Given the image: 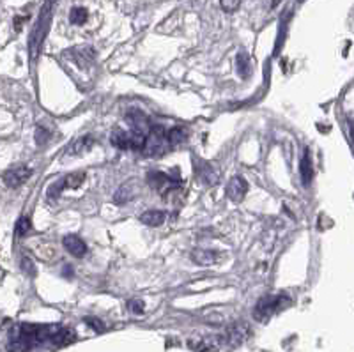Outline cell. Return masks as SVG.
I'll return each mask as SVG.
<instances>
[{
  "label": "cell",
  "instance_id": "d4e9b609",
  "mask_svg": "<svg viewBox=\"0 0 354 352\" xmlns=\"http://www.w3.org/2000/svg\"><path fill=\"white\" fill-rule=\"evenodd\" d=\"M21 267L27 271V275H35V267H34V262H32V260L23 259L21 260Z\"/></svg>",
  "mask_w": 354,
  "mask_h": 352
},
{
  "label": "cell",
  "instance_id": "8992f818",
  "mask_svg": "<svg viewBox=\"0 0 354 352\" xmlns=\"http://www.w3.org/2000/svg\"><path fill=\"white\" fill-rule=\"evenodd\" d=\"M83 179H85V174H83V172H74V174L66 175L64 179L53 182V184L48 188V197H50V198L57 197V195H60V191L66 190V188H69V190H73V188H78V186L83 182Z\"/></svg>",
  "mask_w": 354,
  "mask_h": 352
},
{
  "label": "cell",
  "instance_id": "7c38bea8",
  "mask_svg": "<svg viewBox=\"0 0 354 352\" xmlns=\"http://www.w3.org/2000/svg\"><path fill=\"white\" fill-rule=\"evenodd\" d=\"M197 172H199V181H202L204 184H216L218 182V172L211 167L209 163H200V167H197Z\"/></svg>",
  "mask_w": 354,
  "mask_h": 352
},
{
  "label": "cell",
  "instance_id": "2e32d148",
  "mask_svg": "<svg viewBox=\"0 0 354 352\" xmlns=\"http://www.w3.org/2000/svg\"><path fill=\"white\" fill-rule=\"evenodd\" d=\"M238 73L239 76L248 78L252 74V66H250V57L246 51H239L238 55Z\"/></svg>",
  "mask_w": 354,
  "mask_h": 352
},
{
  "label": "cell",
  "instance_id": "83f0119b",
  "mask_svg": "<svg viewBox=\"0 0 354 352\" xmlns=\"http://www.w3.org/2000/svg\"><path fill=\"white\" fill-rule=\"evenodd\" d=\"M278 2H280V0H273V5H278Z\"/></svg>",
  "mask_w": 354,
  "mask_h": 352
},
{
  "label": "cell",
  "instance_id": "30bf717a",
  "mask_svg": "<svg viewBox=\"0 0 354 352\" xmlns=\"http://www.w3.org/2000/svg\"><path fill=\"white\" fill-rule=\"evenodd\" d=\"M191 260H193L197 266H202V267H209L216 262V252L213 250H193L191 252Z\"/></svg>",
  "mask_w": 354,
  "mask_h": 352
},
{
  "label": "cell",
  "instance_id": "7402d4cb",
  "mask_svg": "<svg viewBox=\"0 0 354 352\" xmlns=\"http://www.w3.org/2000/svg\"><path fill=\"white\" fill-rule=\"evenodd\" d=\"M220 5H222L223 11L234 12L239 5H241V0H220Z\"/></svg>",
  "mask_w": 354,
  "mask_h": 352
},
{
  "label": "cell",
  "instance_id": "7a4b0ae2",
  "mask_svg": "<svg viewBox=\"0 0 354 352\" xmlns=\"http://www.w3.org/2000/svg\"><path fill=\"white\" fill-rule=\"evenodd\" d=\"M289 305H291V299L284 294L266 296V298H262L261 301L255 305L253 317L261 322H266V321H269L275 314H278V312H282L284 308H287Z\"/></svg>",
  "mask_w": 354,
  "mask_h": 352
},
{
  "label": "cell",
  "instance_id": "ac0fdd59",
  "mask_svg": "<svg viewBox=\"0 0 354 352\" xmlns=\"http://www.w3.org/2000/svg\"><path fill=\"white\" fill-rule=\"evenodd\" d=\"M147 182L154 188V190H160L165 182H172V179L168 177V175L161 174V172H151V174L147 175Z\"/></svg>",
  "mask_w": 354,
  "mask_h": 352
},
{
  "label": "cell",
  "instance_id": "4fadbf2b",
  "mask_svg": "<svg viewBox=\"0 0 354 352\" xmlns=\"http://www.w3.org/2000/svg\"><path fill=\"white\" fill-rule=\"evenodd\" d=\"M300 174H301V179H303V184H310L312 179H314V165H312L310 152H308V151H305L303 158H301Z\"/></svg>",
  "mask_w": 354,
  "mask_h": 352
},
{
  "label": "cell",
  "instance_id": "277c9868",
  "mask_svg": "<svg viewBox=\"0 0 354 352\" xmlns=\"http://www.w3.org/2000/svg\"><path fill=\"white\" fill-rule=\"evenodd\" d=\"M248 337V326L246 324H234L232 328L227 329V333L222 335V337L216 338L214 345L216 347H223V349H234L241 345L243 342Z\"/></svg>",
  "mask_w": 354,
  "mask_h": 352
},
{
  "label": "cell",
  "instance_id": "4316f807",
  "mask_svg": "<svg viewBox=\"0 0 354 352\" xmlns=\"http://www.w3.org/2000/svg\"><path fill=\"white\" fill-rule=\"evenodd\" d=\"M71 275H73V269H71L69 266H66L64 267V276H71Z\"/></svg>",
  "mask_w": 354,
  "mask_h": 352
},
{
  "label": "cell",
  "instance_id": "9a60e30c",
  "mask_svg": "<svg viewBox=\"0 0 354 352\" xmlns=\"http://www.w3.org/2000/svg\"><path fill=\"white\" fill-rule=\"evenodd\" d=\"M92 143H94L92 136H89V135L82 136V138H78L74 143H71L69 154H80V152H83V151H89V149L92 147Z\"/></svg>",
  "mask_w": 354,
  "mask_h": 352
},
{
  "label": "cell",
  "instance_id": "3957f363",
  "mask_svg": "<svg viewBox=\"0 0 354 352\" xmlns=\"http://www.w3.org/2000/svg\"><path fill=\"white\" fill-rule=\"evenodd\" d=\"M168 147L170 143L167 140V131L163 126H151L140 152L145 156H161L167 152Z\"/></svg>",
  "mask_w": 354,
  "mask_h": 352
},
{
  "label": "cell",
  "instance_id": "f1b7e54d",
  "mask_svg": "<svg viewBox=\"0 0 354 352\" xmlns=\"http://www.w3.org/2000/svg\"><path fill=\"white\" fill-rule=\"evenodd\" d=\"M300 2H303V0H300Z\"/></svg>",
  "mask_w": 354,
  "mask_h": 352
},
{
  "label": "cell",
  "instance_id": "5b68a950",
  "mask_svg": "<svg viewBox=\"0 0 354 352\" xmlns=\"http://www.w3.org/2000/svg\"><path fill=\"white\" fill-rule=\"evenodd\" d=\"M126 120H128V124H129V131L136 136H142V138L147 136L149 129H151V126H152V124L149 122L147 115L136 108L129 110V113L126 115Z\"/></svg>",
  "mask_w": 354,
  "mask_h": 352
},
{
  "label": "cell",
  "instance_id": "ba28073f",
  "mask_svg": "<svg viewBox=\"0 0 354 352\" xmlns=\"http://www.w3.org/2000/svg\"><path fill=\"white\" fill-rule=\"evenodd\" d=\"M248 193V182H246L245 177H232L227 184V197L230 198L232 202H241L243 198L246 197Z\"/></svg>",
  "mask_w": 354,
  "mask_h": 352
},
{
  "label": "cell",
  "instance_id": "6da1fadb",
  "mask_svg": "<svg viewBox=\"0 0 354 352\" xmlns=\"http://www.w3.org/2000/svg\"><path fill=\"white\" fill-rule=\"evenodd\" d=\"M51 14H53V0H46L44 5L41 7L39 18L35 21L34 28H32L30 39H28V55H30V58H37L39 51H41L44 37H46L48 30H50Z\"/></svg>",
  "mask_w": 354,
  "mask_h": 352
},
{
  "label": "cell",
  "instance_id": "e0dca14e",
  "mask_svg": "<svg viewBox=\"0 0 354 352\" xmlns=\"http://www.w3.org/2000/svg\"><path fill=\"white\" fill-rule=\"evenodd\" d=\"M89 18V11L85 7H73L69 12V21L73 25H83Z\"/></svg>",
  "mask_w": 354,
  "mask_h": 352
},
{
  "label": "cell",
  "instance_id": "9c48e42d",
  "mask_svg": "<svg viewBox=\"0 0 354 352\" xmlns=\"http://www.w3.org/2000/svg\"><path fill=\"white\" fill-rule=\"evenodd\" d=\"M62 244L71 255L78 257V259H82V257L87 253V244L83 243L82 237H78V236H66L62 241Z\"/></svg>",
  "mask_w": 354,
  "mask_h": 352
},
{
  "label": "cell",
  "instance_id": "52a82bcc",
  "mask_svg": "<svg viewBox=\"0 0 354 352\" xmlns=\"http://www.w3.org/2000/svg\"><path fill=\"white\" fill-rule=\"evenodd\" d=\"M30 175H32L30 168L25 167V165H18V167L9 168L2 179H4V184L7 186V188H19Z\"/></svg>",
  "mask_w": 354,
  "mask_h": 352
},
{
  "label": "cell",
  "instance_id": "44dd1931",
  "mask_svg": "<svg viewBox=\"0 0 354 352\" xmlns=\"http://www.w3.org/2000/svg\"><path fill=\"white\" fill-rule=\"evenodd\" d=\"M30 230H32L30 220H28V218H19L18 223H16V229H14L16 236H18V237H25L28 232H30Z\"/></svg>",
  "mask_w": 354,
  "mask_h": 352
},
{
  "label": "cell",
  "instance_id": "cb8c5ba5",
  "mask_svg": "<svg viewBox=\"0 0 354 352\" xmlns=\"http://www.w3.org/2000/svg\"><path fill=\"white\" fill-rule=\"evenodd\" d=\"M128 306H129V310H131L133 314H136V315L144 314V303L138 301V299H135V301H129Z\"/></svg>",
  "mask_w": 354,
  "mask_h": 352
},
{
  "label": "cell",
  "instance_id": "5bb4252c",
  "mask_svg": "<svg viewBox=\"0 0 354 352\" xmlns=\"http://www.w3.org/2000/svg\"><path fill=\"white\" fill-rule=\"evenodd\" d=\"M165 218H167V214H165L163 211L154 209V211H145L140 216V221L144 225H147V227H160L165 221Z\"/></svg>",
  "mask_w": 354,
  "mask_h": 352
},
{
  "label": "cell",
  "instance_id": "ffe728a7",
  "mask_svg": "<svg viewBox=\"0 0 354 352\" xmlns=\"http://www.w3.org/2000/svg\"><path fill=\"white\" fill-rule=\"evenodd\" d=\"M133 195H131V188H129V184H124V186H121L119 190H117V193L113 195V202L115 204H126V202L131 198Z\"/></svg>",
  "mask_w": 354,
  "mask_h": 352
},
{
  "label": "cell",
  "instance_id": "603a6c76",
  "mask_svg": "<svg viewBox=\"0 0 354 352\" xmlns=\"http://www.w3.org/2000/svg\"><path fill=\"white\" fill-rule=\"evenodd\" d=\"M48 140H50V131H48V129H43V128L35 129V143H37V145H44Z\"/></svg>",
  "mask_w": 354,
  "mask_h": 352
},
{
  "label": "cell",
  "instance_id": "d6986e66",
  "mask_svg": "<svg viewBox=\"0 0 354 352\" xmlns=\"http://www.w3.org/2000/svg\"><path fill=\"white\" fill-rule=\"evenodd\" d=\"M167 140L170 143V147H174V145H179V143H183L186 140V133H184L183 128H174L170 131H167Z\"/></svg>",
  "mask_w": 354,
  "mask_h": 352
},
{
  "label": "cell",
  "instance_id": "8fae6325",
  "mask_svg": "<svg viewBox=\"0 0 354 352\" xmlns=\"http://www.w3.org/2000/svg\"><path fill=\"white\" fill-rule=\"evenodd\" d=\"M163 200L168 205H183L184 200H186V191L181 186H172L163 193Z\"/></svg>",
  "mask_w": 354,
  "mask_h": 352
},
{
  "label": "cell",
  "instance_id": "484cf974",
  "mask_svg": "<svg viewBox=\"0 0 354 352\" xmlns=\"http://www.w3.org/2000/svg\"><path fill=\"white\" fill-rule=\"evenodd\" d=\"M85 322H87V324L92 326V328L96 329V331H101V329H103V324H101V322H97L96 319H85Z\"/></svg>",
  "mask_w": 354,
  "mask_h": 352
}]
</instances>
